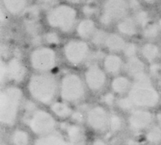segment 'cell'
Instances as JSON below:
<instances>
[{
    "label": "cell",
    "instance_id": "obj_1",
    "mask_svg": "<svg viewBox=\"0 0 161 145\" xmlns=\"http://www.w3.org/2000/svg\"><path fill=\"white\" fill-rule=\"evenodd\" d=\"M136 80L130 88L129 98L134 106L140 108H153L159 102V94L146 74L135 78Z\"/></svg>",
    "mask_w": 161,
    "mask_h": 145
},
{
    "label": "cell",
    "instance_id": "obj_2",
    "mask_svg": "<svg viewBox=\"0 0 161 145\" xmlns=\"http://www.w3.org/2000/svg\"><path fill=\"white\" fill-rule=\"evenodd\" d=\"M57 81L53 75L47 74L33 75L28 83V90L36 101L49 104L55 98L57 93Z\"/></svg>",
    "mask_w": 161,
    "mask_h": 145
},
{
    "label": "cell",
    "instance_id": "obj_3",
    "mask_svg": "<svg viewBox=\"0 0 161 145\" xmlns=\"http://www.w3.org/2000/svg\"><path fill=\"white\" fill-rule=\"evenodd\" d=\"M21 99L22 92L16 87H9L1 92L0 120L3 125L10 126L15 122Z\"/></svg>",
    "mask_w": 161,
    "mask_h": 145
},
{
    "label": "cell",
    "instance_id": "obj_4",
    "mask_svg": "<svg viewBox=\"0 0 161 145\" xmlns=\"http://www.w3.org/2000/svg\"><path fill=\"white\" fill-rule=\"evenodd\" d=\"M76 21V11L68 5H58L47 15V22L51 27L68 33L73 29Z\"/></svg>",
    "mask_w": 161,
    "mask_h": 145
},
{
    "label": "cell",
    "instance_id": "obj_5",
    "mask_svg": "<svg viewBox=\"0 0 161 145\" xmlns=\"http://www.w3.org/2000/svg\"><path fill=\"white\" fill-rule=\"evenodd\" d=\"M61 96L67 102H78L83 98L85 88L80 78L75 74L65 75L61 81Z\"/></svg>",
    "mask_w": 161,
    "mask_h": 145
},
{
    "label": "cell",
    "instance_id": "obj_6",
    "mask_svg": "<svg viewBox=\"0 0 161 145\" xmlns=\"http://www.w3.org/2000/svg\"><path fill=\"white\" fill-rule=\"evenodd\" d=\"M28 124L34 133L44 136L52 132L56 126L52 115L44 110L34 111L28 119Z\"/></svg>",
    "mask_w": 161,
    "mask_h": 145
},
{
    "label": "cell",
    "instance_id": "obj_7",
    "mask_svg": "<svg viewBox=\"0 0 161 145\" xmlns=\"http://www.w3.org/2000/svg\"><path fill=\"white\" fill-rule=\"evenodd\" d=\"M30 61L34 68L39 71H47L56 65V54L52 49L41 47L32 52Z\"/></svg>",
    "mask_w": 161,
    "mask_h": 145
},
{
    "label": "cell",
    "instance_id": "obj_8",
    "mask_svg": "<svg viewBox=\"0 0 161 145\" xmlns=\"http://www.w3.org/2000/svg\"><path fill=\"white\" fill-rule=\"evenodd\" d=\"M64 55L71 64L79 65L89 57V48L83 41H69L64 47Z\"/></svg>",
    "mask_w": 161,
    "mask_h": 145
},
{
    "label": "cell",
    "instance_id": "obj_9",
    "mask_svg": "<svg viewBox=\"0 0 161 145\" xmlns=\"http://www.w3.org/2000/svg\"><path fill=\"white\" fill-rule=\"evenodd\" d=\"M129 9V3L125 0H106L104 3L103 15L112 21L119 20L126 16Z\"/></svg>",
    "mask_w": 161,
    "mask_h": 145
},
{
    "label": "cell",
    "instance_id": "obj_10",
    "mask_svg": "<svg viewBox=\"0 0 161 145\" xmlns=\"http://www.w3.org/2000/svg\"><path fill=\"white\" fill-rule=\"evenodd\" d=\"M87 123L93 129L98 132L105 131L109 126L108 114L101 107H94L91 108L87 116Z\"/></svg>",
    "mask_w": 161,
    "mask_h": 145
},
{
    "label": "cell",
    "instance_id": "obj_11",
    "mask_svg": "<svg viewBox=\"0 0 161 145\" xmlns=\"http://www.w3.org/2000/svg\"><path fill=\"white\" fill-rule=\"evenodd\" d=\"M85 78L88 87L93 91H99L105 85L106 79L105 74L97 64L90 65L86 72Z\"/></svg>",
    "mask_w": 161,
    "mask_h": 145
},
{
    "label": "cell",
    "instance_id": "obj_12",
    "mask_svg": "<svg viewBox=\"0 0 161 145\" xmlns=\"http://www.w3.org/2000/svg\"><path fill=\"white\" fill-rule=\"evenodd\" d=\"M153 114L147 110H134L129 119L130 127L133 131L139 132L147 129L153 122Z\"/></svg>",
    "mask_w": 161,
    "mask_h": 145
},
{
    "label": "cell",
    "instance_id": "obj_13",
    "mask_svg": "<svg viewBox=\"0 0 161 145\" xmlns=\"http://www.w3.org/2000/svg\"><path fill=\"white\" fill-rule=\"evenodd\" d=\"M25 68L18 59L10 60L7 65V78L15 81H21L25 76Z\"/></svg>",
    "mask_w": 161,
    "mask_h": 145
},
{
    "label": "cell",
    "instance_id": "obj_14",
    "mask_svg": "<svg viewBox=\"0 0 161 145\" xmlns=\"http://www.w3.org/2000/svg\"><path fill=\"white\" fill-rule=\"evenodd\" d=\"M125 68L128 74L133 76L134 78H136L142 74H145V65L139 58L135 56L129 59Z\"/></svg>",
    "mask_w": 161,
    "mask_h": 145
},
{
    "label": "cell",
    "instance_id": "obj_15",
    "mask_svg": "<svg viewBox=\"0 0 161 145\" xmlns=\"http://www.w3.org/2000/svg\"><path fill=\"white\" fill-rule=\"evenodd\" d=\"M69 143L70 145H82L84 142V134L78 126H69L66 128Z\"/></svg>",
    "mask_w": 161,
    "mask_h": 145
},
{
    "label": "cell",
    "instance_id": "obj_16",
    "mask_svg": "<svg viewBox=\"0 0 161 145\" xmlns=\"http://www.w3.org/2000/svg\"><path fill=\"white\" fill-rule=\"evenodd\" d=\"M34 145H70L58 134L50 133L41 137L35 142Z\"/></svg>",
    "mask_w": 161,
    "mask_h": 145
},
{
    "label": "cell",
    "instance_id": "obj_17",
    "mask_svg": "<svg viewBox=\"0 0 161 145\" xmlns=\"http://www.w3.org/2000/svg\"><path fill=\"white\" fill-rule=\"evenodd\" d=\"M104 66H105V70L110 74H118L122 68L123 62L119 56H115V55H109L105 58Z\"/></svg>",
    "mask_w": 161,
    "mask_h": 145
},
{
    "label": "cell",
    "instance_id": "obj_18",
    "mask_svg": "<svg viewBox=\"0 0 161 145\" xmlns=\"http://www.w3.org/2000/svg\"><path fill=\"white\" fill-rule=\"evenodd\" d=\"M142 54L147 61L154 63L155 61L160 55V49L159 47L154 44H146L142 48Z\"/></svg>",
    "mask_w": 161,
    "mask_h": 145
},
{
    "label": "cell",
    "instance_id": "obj_19",
    "mask_svg": "<svg viewBox=\"0 0 161 145\" xmlns=\"http://www.w3.org/2000/svg\"><path fill=\"white\" fill-rule=\"evenodd\" d=\"M105 44L112 51H120L124 49L126 46L123 38L120 37L118 34H114L107 35Z\"/></svg>",
    "mask_w": 161,
    "mask_h": 145
},
{
    "label": "cell",
    "instance_id": "obj_20",
    "mask_svg": "<svg viewBox=\"0 0 161 145\" xmlns=\"http://www.w3.org/2000/svg\"><path fill=\"white\" fill-rule=\"evenodd\" d=\"M95 30V25L94 22L90 20V19H86L83 20L78 24L77 26V34L79 36L83 39L89 38L90 36H93Z\"/></svg>",
    "mask_w": 161,
    "mask_h": 145
},
{
    "label": "cell",
    "instance_id": "obj_21",
    "mask_svg": "<svg viewBox=\"0 0 161 145\" xmlns=\"http://www.w3.org/2000/svg\"><path fill=\"white\" fill-rule=\"evenodd\" d=\"M118 29L121 34L128 36H132L136 34V22L131 18L123 19L118 23Z\"/></svg>",
    "mask_w": 161,
    "mask_h": 145
},
{
    "label": "cell",
    "instance_id": "obj_22",
    "mask_svg": "<svg viewBox=\"0 0 161 145\" xmlns=\"http://www.w3.org/2000/svg\"><path fill=\"white\" fill-rule=\"evenodd\" d=\"M28 0H3L6 9L13 15H18L23 11Z\"/></svg>",
    "mask_w": 161,
    "mask_h": 145
},
{
    "label": "cell",
    "instance_id": "obj_23",
    "mask_svg": "<svg viewBox=\"0 0 161 145\" xmlns=\"http://www.w3.org/2000/svg\"><path fill=\"white\" fill-rule=\"evenodd\" d=\"M51 108L53 113L60 118H66L71 114V108L64 102H53Z\"/></svg>",
    "mask_w": 161,
    "mask_h": 145
},
{
    "label": "cell",
    "instance_id": "obj_24",
    "mask_svg": "<svg viewBox=\"0 0 161 145\" xmlns=\"http://www.w3.org/2000/svg\"><path fill=\"white\" fill-rule=\"evenodd\" d=\"M130 86V83L127 78L125 77H117L112 81V87L115 92L124 93L127 91Z\"/></svg>",
    "mask_w": 161,
    "mask_h": 145
},
{
    "label": "cell",
    "instance_id": "obj_25",
    "mask_svg": "<svg viewBox=\"0 0 161 145\" xmlns=\"http://www.w3.org/2000/svg\"><path fill=\"white\" fill-rule=\"evenodd\" d=\"M146 137L151 143L161 142V127L158 126H153L150 127L147 132Z\"/></svg>",
    "mask_w": 161,
    "mask_h": 145
},
{
    "label": "cell",
    "instance_id": "obj_26",
    "mask_svg": "<svg viewBox=\"0 0 161 145\" xmlns=\"http://www.w3.org/2000/svg\"><path fill=\"white\" fill-rule=\"evenodd\" d=\"M159 33H160V29L158 28V23H152V24H148L146 27L144 32H143V35L146 39H154L158 37Z\"/></svg>",
    "mask_w": 161,
    "mask_h": 145
},
{
    "label": "cell",
    "instance_id": "obj_27",
    "mask_svg": "<svg viewBox=\"0 0 161 145\" xmlns=\"http://www.w3.org/2000/svg\"><path fill=\"white\" fill-rule=\"evenodd\" d=\"M12 142L14 145H28V135L22 130H17L12 135Z\"/></svg>",
    "mask_w": 161,
    "mask_h": 145
},
{
    "label": "cell",
    "instance_id": "obj_28",
    "mask_svg": "<svg viewBox=\"0 0 161 145\" xmlns=\"http://www.w3.org/2000/svg\"><path fill=\"white\" fill-rule=\"evenodd\" d=\"M135 20L136 24H138L141 27H144L146 28L149 22V15L148 13L145 11V10H139L137 11L135 16Z\"/></svg>",
    "mask_w": 161,
    "mask_h": 145
},
{
    "label": "cell",
    "instance_id": "obj_29",
    "mask_svg": "<svg viewBox=\"0 0 161 145\" xmlns=\"http://www.w3.org/2000/svg\"><path fill=\"white\" fill-rule=\"evenodd\" d=\"M106 38H107V34L103 30H97L94 32V34L92 36V41L96 45H101L105 43Z\"/></svg>",
    "mask_w": 161,
    "mask_h": 145
},
{
    "label": "cell",
    "instance_id": "obj_30",
    "mask_svg": "<svg viewBox=\"0 0 161 145\" xmlns=\"http://www.w3.org/2000/svg\"><path fill=\"white\" fill-rule=\"evenodd\" d=\"M109 127L112 132L119 131L122 127V120L117 114H112L109 120Z\"/></svg>",
    "mask_w": 161,
    "mask_h": 145
},
{
    "label": "cell",
    "instance_id": "obj_31",
    "mask_svg": "<svg viewBox=\"0 0 161 145\" xmlns=\"http://www.w3.org/2000/svg\"><path fill=\"white\" fill-rule=\"evenodd\" d=\"M26 28H27V31L30 34H32L33 36H37L38 35V31H39V26L36 22L32 20L27 21L26 22Z\"/></svg>",
    "mask_w": 161,
    "mask_h": 145
},
{
    "label": "cell",
    "instance_id": "obj_32",
    "mask_svg": "<svg viewBox=\"0 0 161 145\" xmlns=\"http://www.w3.org/2000/svg\"><path fill=\"white\" fill-rule=\"evenodd\" d=\"M118 106L124 110H130L134 107V104L129 97H124L118 100Z\"/></svg>",
    "mask_w": 161,
    "mask_h": 145
},
{
    "label": "cell",
    "instance_id": "obj_33",
    "mask_svg": "<svg viewBox=\"0 0 161 145\" xmlns=\"http://www.w3.org/2000/svg\"><path fill=\"white\" fill-rule=\"evenodd\" d=\"M124 54H125L128 57L131 58V57H134V56L136 54L137 47L135 44H126L125 48H124Z\"/></svg>",
    "mask_w": 161,
    "mask_h": 145
},
{
    "label": "cell",
    "instance_id": "obj_34",
    "mask_svg": "<svg viewBox=\"0 0 161 145\" xmlns=\"http://www.w3.org/2000/svg\"><path fill=\"white\" fill-rule=\"evenodd\" d=\"M45 39H46V41H47V43L53 44L59 43L58 35L56 33H53V32L47 33V34L45 35Z\"/></svg>",
    "mask_w": 161,
    "mask_h": 145
},
{
    "label": "cell",
    "instance_id": "obj_35",
    "mask_svg": "<svg viewBox=\"0 0 161 145\" xmlns=\"http://www.w3.org/2000/svg\"><path fill=\"white\" fill-rule=\"evenodd\" d=\"M160 65H158V63H153L150 67V74L153 77H160Z\"/></svg>",
    "mask_w": 161,
    "mask_h": 145
},
{
    "label": "cell",
    "instance_id": "obj_36",
    "mask_svg": "<svg viewBox=\"0 0 161 145\" xmlns=\"http://www.w3.org/2000/svg\"><path fill=\"white\" fill-rule=\"evenodd\" d=\"M104 102L108 105H112L114 102V96L112 94H106L104 96Z\"/></svg>",
    "mask_w": 161,
    "mask_h": 145
},
{
    "label": "cell",
    "instance_id": "obj_37",
    "mask_svg": "<svg viewBox=\"0 0 161 145\" xmlns=\"http://www.w3.org/2000/svg\"><path fill=\"white\" fill-rule=\"evenodd\" d=\"M5 78H7V65L2 62L1 63V80L3 81Z\"/></svg>",
    "mask_w": 161,
    "mask_h": 145
},
{
    "label": "cell",
    "instance_id": "obj_38",
    "mask_svg": "<svg viewBox=\"0 0 161 145\" xmlns=\"http://www.w3.org/2000/svg\"><path fill=\"white\" fill-rule=\"evenodd\" d=\"M129 6L132 9H138L140 7V3L138 0H129Z\"/></svg>",
    "mask_w": 161,
    "mask_h": 145
},
{
    "label": "cell",
    "instance_id": "obj_39",
    "mask_svg": "<svg viewBox=\"0 0 161 145\" xmlns=\"http://www.w3.org/2000/svg\"><path fill=\"white\" fill-rule=\"evenodd\" d=\"M94 10H95V9H93V7L89 6V5H86V6H84L83 9H82V11H83L84 14H86V15H92V14L94 12Z\"/></svg>",
    "mask_w": 161,
    "mask_h": 145
},
{
    "label": "cell",
    "instance_id": "obj_40",
    "mask_svg": "<svg viewBox=\"0 0 161 145\" xmlns=\"http://www.w3.org/2000/svg\"><path fill=\"white\" fill-rule=\"evenodd\" d=\"M73 117H74L75 120L76 121H78V122H80V121H82V115H81L79 112L75 113V114L73 115Z\"/></svg>",
    "mask_w": 161,
    "mask_h": 145
},
{
    "label": "cell",
    "instance_id": "obj_41",
    "mask_svg": "<svg viewBox=\"0 0 161 145\" xmlns=\"http://www.w3.org/2000/svg\"><path fill=\"white\" fill-rule=\"evenodd\" d=\"M156 118H157V121H158V127H161V113H158V114L156 115Z\"/></svg>",
    "mask_w": 161,
    "mask_h": 145
},
{
    "label": "cell",
    "instance_id": "obj_42",
    "mask_svg": "<svg viewBox=\"0 0 161 145\" xmlns=\"http://www.w3.org/2000/svg\"><path fill=\"white\" fill-rule=\"evenodd\" d=\"M93 145H105V143L102 141H100V140H97L95 142H93Z\"/></svg>",
    "mask_w": 161,
    "mask_h": 145
},
{
    "label": "cell",
    "instance_id": "obj_43",
    "mask_svg": "<svg viewBox=\"0 0 161 145\" xmlns=\"http://www.w3.org/2000/svg\"><path fill=\"white\" fill-rule=\"evenodd\" d=\"M158 89H159V91L161 92V76L158 79Z\"/></svg>",
    "mask_w": 161,
    "mask_h": 145
},
{
    "label": "cell",
    "instance_id": "obj_44",
    "mask_svg": "<svg viewBox=\"0 0 161 145\" xmlns=\"http://www.w3.org/2000/svg\"><path fill=\"white\" fill-rule=\"evenodd\" d=\"M68 2L69 3H79L80 0H67Z\"/></svg>",
    "mask_w": 161,
    "mask_h": 145
},
{
    "label": "cell",
    "instance_id": "obj_45",
    "mask_svg": "<svg viewBox=\"0 0 161 145\" xmlns=\"http://www.w3.org/2000/svg\"><path fill=\"white\" fill-rule=\"evenodd\" d=\"M43 3H52V2H54V1H56V0H41Z\"/></svg>",
    "mask_w": 161,
    "mask_h": 145
},
{
    "label": "cell",
    "instance_id": "obj_46",
    "mask_svg": "<svg viewBox=\"0 0 161 145\" xmlns=\"http://www.w3.org/2000/svg\"><path fill=\"white\" fill-rule=\"evenodd\" d=\"M158 28H159V29H160V32H161V18L158 20Z\"/></svg>",
    "mask_w": 161,
    "mask_h": 145
},
{
    "label": "cell",
    "instance_id": "obj_47",
    "mask_svg": "<svg viewBox=\"0 0 161 145\" xmlns=\"http://www.w3.org/2000/svg\"><path fill=\"white\" fill-rule=\"evenodd\" d=\"M145 2H147V3H153V2H154L156 0H144Z\"/></svg>",
    "mask_w": 161,
    "mask_h": 145
},
{
    "label": "cell",
    "instance_id": "obj_48",
    "mask_svg": "<svg viewBox=\"0 0 161 145\" xmlns=\"http://www.w3.org/2000/svg\"><path fill=\"white\" fill-rule=\"evenodd\" d=\"M160 7H161V4H160Z\"/></svg>",
    "mask_w": 161,
    "mask_h": 145
}]
</instances>
